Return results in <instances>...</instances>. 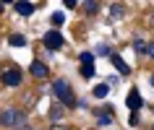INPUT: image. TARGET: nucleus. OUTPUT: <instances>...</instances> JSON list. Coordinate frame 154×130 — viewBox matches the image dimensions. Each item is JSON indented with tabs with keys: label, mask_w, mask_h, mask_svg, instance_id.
I'll use <instances>...</instances> for the list:
<instances>
[{
	"label": "nucleus",
	"mask_w": 154,
	"mask_h": 130,
	"mask_svg": "<svg viewBox=\"0 0 154 130\" xmlns=\"http://www.w3.org/2000/svg\"><path fill=\"white\" fill-rule=\"evenodd\" d=\"M79 60H81V65H94V55H91V52H81Z\"/></svg>",
	"instance_id": "obj_17"
},
{
	"label": "nucleus",
	"mask_w": 154,
	"mask_h": 130,
	"mask_svg": "<svg viewBox=\"0 0 154 130\" xmlns=\"http://www.w3.org/2000/svg\"><path fill=\"white\" fill-rule=\"evenodd\" d=\"M42 42H45V47L47 49H63V44H65V39H63V34L57 31V29H52V31H47L45 37H42Z\"/></svg>",
	"instance_id": "obj_4"
},
{
	"label": "nucleus",
	"mask_w": 154,
	"mask_h": 130,
	"mask_svg": "<svg viewBox=\"0 0 154 130\" xmlns=\"http://www.w3.org/2000/svg\"><path fill=\"white\" fill-rule=\"evenodd\" d=\"M50 24L55 26V29H57V26H63V24H65V13H60V10H55V13L50 16Z\"/></svg>",
	"instance_id": "obj_12"
},
{
	"label": "nucleus",
	"mask_w": 154,
	"mask_h": 130,
	"mask_svg": "<svg viewBox=\"0 0 154 130\" xmlns=\"http://www.w3.org/2000/svg\"><path fill=\"white\" fill-rule=\"evenodd\" d=\"M97 122L102 128H105V125H112V112H110V109H102V112H99L97 109Z\"/></svg>",
	"instance_id": "obj_8"
},
{
	"label": "nucleus",
	"mask_w": 154,
	"mask_h": 130,
	"mask_svg": "<svg viewBox=\"0 0 154 130\" xmlns=\"http://www.w3.org/2000/svg\"><path fill=\"white\" fill-rule=\"evenodd\" d=\"M81 75L84 78H91L94 75V65H81Z\"/></svg>",
	"instance_id": "obj_18"
},
{
	"label": "nucleus",
	"mask_w": 154,
	"mask_h": 130,
	"mask_svg": "<svg viewBox=\"0 0 154 130\" xmlns=\"http://www.w3.org/2000/svg\"><path fill=\"white\" fill-rule=\"evenodd\" d=\"M29 73H32L34 78H47V75H50V68L42 63V60H34V63L29 65Z\"/></svg>",
	"instance_id": "obj_5"
},
{
	"label": "nucleus",
	"mask_w": 154,
	"mask_h": 130,
	"mask_svg": "<svg viewBox=\"0 0 154 130\" xmlns=\"http://www.w3.org/2000/svg\"><path fill=\"white\" fill-rule=\"evenodd\" d=\"M18 130H37V128H32V125H24V128H18Z\"/></svg>",
	"instance_id": "obj_22"
},
{
	"label": "nucleus",
	"mask_w": 154,
	"mask_h": 130,
	"mask_svg": "<svg viewBox=\"0 0 154 130\" xmlns=\"http://www.w3.org/2000/svg\"><path fill=\"white\" fill-rule=\"evenodd\" d=\"M110 60H112V65H115V70L120 75H131V68L125 65V60H123L120 55H110Z\"/></svg>",
	"instance_id": "obj_7"
},
{
	"label": "nucleus",
	"mask_w": 154,
	"mask_h": 130,
	"mask_svg": "<svg viewBox=\"0 0 154 130\" xmlns=\"http://www.w3.org/2000/svg\"><path fill=\"white\" fill-rule=\"evenodd\" d=\"M152 86H154V75H152Z\"/></svg>",
	"instance_id": "obj_23"
},
{
	"label": "nucleus",
	"mask_w": 154,
	"mask_h": 130,
	"mask_svg": "<svg viewBox=\"0 0 154 130\" xmlns=\"http://www.w3.org/2000/svg\"><path fill=\"white\" fill-rule=\"evenodd\" d=\"M60 117H63V107H52V109H50V120H52V122H55V120H60Z\"/></svg>",
	"instance_id": "obj_15"
},
{
	"label": "nucleus",
	"mask_w": 154,
	"mask_h": 130,
	"mask_svg": "<svg viewBox=\"0 0 154 130\" xmlns=\"http://www.w3.org/2000/svg\"><path fill=\"white\" fill-rule=\"evenodd\" d=\"M24 125H26V112L21 107H5V109H0V128L18 130Z\"/></svg>",
	"instance_id": "obj_2"
},
{
	"label": "nucleus",
	"mask_w": 154,
	"mask_h": 130,
	"mask_svg": "<svg viewBox=\"0 0 154 130\" xmlns=\"http://www.w3.org/2000/svg\"><path fill=\"white\" fill-rule=\"evenodd\" d=\"M146 47H149V42H141V39L133 42V49H136L138 55H146Z\"/></svg>",
	"instance_id": "obj_14"
},
{
	"label": "nucleus",
	"mask_w": 154,
	"mask_h": 130,
	"mask_svg": "<svg viewBox=\"0 0 154 130\" xmlns=\"http://www.w3.org/2000/svg\"><path fill=\"white\" fill-rule=\"evenodd\" d=\"M97 55H110V47H107V44H99V47H97Z\"/></svg>",
	"instance_id": "obj_19"
},
{
	"label": "nucleus",
	"mask_w": 154,
	"mask_h": 130,
	"mask_svg": "<svg viewBox=\"0 0 154 130\" xmlns=\"http://www.w3.org/2000/svg\"><path fill=\"white\" fill-rule=\"evenodd\" d=\"M91 94H94V96H97V99H105L107 94H110V86H107V83H97Z\"/></svg>",
	"instance_id": "obj_10"
},
{
	"label": "nucleus",
	"mask_w": 154,
	"mask_h": 130,
	"mask_svg": "<svg viewBox=\"0 0 154 130\" xmlns=\"http://www.w3.org/2000/svg\"><path fill=\"white\" fill-rule=\"evenodd\" d=\"M125 104H128V109H133V112H136L138 107L144 104V102H141V94H138V89H131V91H128V96H125Z\"/></svg>",
	"instance_id": "obj_6"
},
{
	"label": "nucleus",
	"mask_w": 154,
	"mask_h": 130,
	"mask_svg": "<svg viewBox=\"0 0 154 130\" xmlns=\"http://www.w3.org/2000/svg\"><path fill=\"white\" fill-rule=\"evenodd\" d=\"M118 16H123V5L120 3H112V5H110V24L118 21Z\"/></svg>",
	"instance_id": "obj_11"
},
{
	"label": "nucleus",
	"mask_w": 154,
	"mask_h": 130,
	"mask_svg": "<svg viewBox=\"0 0 154 130\" xmlns=\"http://www.w3.org/2000/svg\"><path fill=\"white\" fill-rule=\"evenodd\" d=\"M81 8H84V13H89V16H91V13H97V10H99V5H97V3H91V0H89V3H84Z\"/></svg>",
	"instance_id": "obj_16"
},
{
	"label": "nucleus",
	"mask_w": 154,
	"mask_h": 130,
	"mask_svg": "<svg viewBox=\"0 0 154 130\" xmlns=\"http://www.w3.org/2000/svg\"><path fill=\"white\" fill-rule=\"evenodd\" d=\"M50 130H71V128H68V125H52Z\"/></svg>",
	"instance_id": "obj_21"
},
{
	"label": "nucleus",
	"mask_w": 154,
	"mask_h": 130,
	"mask_svg": "<svg viewBox=\"0 0 154 130\" xmlns=\"http://www.w3.org/2000/svg\"><path fill=\"white\" fill-rule=\"evenodd\" d=\"M21 78H24V73H21V68L18 65H8V68H3V73H0V81L5 83V86H21Z\"/></svg>",
	"instance_id": "obj_3"
},
{
	"label": "nucleus",
	"mask_w": 154,
	"mask_h": 130,
	"mask_svg": "<svg viewBox=\"0 0 154 130\" xmlns=\"http://www.w3.org/2000/svg\"><path fill=\"white\" fill-rule=\"evenodd\" d=\"M11 44H13V47H26V37L24 34H11Z\"/></svg>",
	"instance_id": "obj_13"
},
{
	"label": "nucleus",
	"mask_w": 154,
	"mask_h": 130,
	"mask_svg": "<svg viewBox=\"0 0 154 130\" xmlns=\"http://www.w3.org/2000/svg\"><path fill=\"white\" fill-rule=\"evenodd\" d=\"M16 13H18V16H32L34 5H32V3H16Z\"/></svg>",
	"instance_id": "obj_9"
},
{
	"label": "nucleus",
	"mask_w": 154,
	"mask_h": 130,
	"mask_svg": "<svg viewBox=\"0 0 154 130\" xmlns=\"http://www.w3.org/2000/svg\"><path fill=\"white\" fill-rule=\"evenodd\" d=\"M52 96H55V99H57V104H63L65 109L79 107V102H76V94H73L71 83L65 81V78H57V81H52Z\"/></svg>",
	"instance_id": "obj_1"
},
{
	"label": "nucleus",
	"mask_w": 154,
	"mask_h": 130,
	"mask_svg": "<svg viewBox=\"0 0 154 130\" xmlns=\"http://www.w3.org/2000/svg\"><path fill=\"white\" fill-rule=\"evenodd\" d=\"M146 55L154 60V42H149V47H146Z\"/></svg>",
	"instance_id": "obj_20"
}]
</instances>
